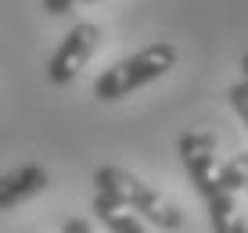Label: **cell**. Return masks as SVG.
Returning <instances> with one entry per match:
<instances>
[{"instance_id":"6da1fadb","label":"cell","mask_w":248,"mask_h":233,"mask_svg":"<svg viewBox=\"0 0 248 233\" xmlns=\"http://www.w3.org/2000/svg\"><path fill=\"white\" fill-rule=\"evenodd\" d=\"M93 187H97V194L119 201L123 208H130L133 215H140L144 222H151V226H158V230L173 233V230L184 226V212L176 208L166 194H158L155 187H148L144 179H137L133 172H126L119 165H101L93 172Z\"/></svg>"},{"instance_id":"7a4b0ae2","label":"cell","mask_w":248,"mask_h":233,"mask_svg":"<svg viewBox=\"0 0 248 233\" xmlns=\"http://www.w3.org/2000/svg\"><path fill=\"white\" fill-rule=\"evenodd\" d=\"M173 65H176V47L158 40V43H151V47L123 58V61H115L112 68H105V72L97 75V83H93V97L97 101H123V97H130L133 90L162 79Z\"/></svg>"},{"instance_id":"3957f363","label":"cell","mask_w":248,"mask_h":233,"mask_svg":"<svg viewBox=\"0 0 248 233\" xmlns=\"http://www.w3.org/2000/svg\"><path fill=\"white\" fill-rule=\"evenodd\" d=\"M97 43H101V29H97V25H93V22H76L72 29L65 32V40L58 43L54 58H50V65H47V79L54 83V86L72 83L76 75L87 68V61L93 58Z\"/></svg>"},{"instance_id":"277c9868","label":"cell","mask_w":248,"mask_h":233,"mask_svg":"<svg viewBox=\"0 0 248 233\" xmlns=\"http://www.w3.org/2000/svg\"><path fill=\"white\" fill-rule=\"evenodd\" d=\"M176 154H180L194 190L202 194V201L219 190V179H216V136L212 133H205V129H187L180 140H176Z\"/></svg>"},{"instance_id":"5b68a950","label":"cell","mask_w":248,"mask_h":233,"mask_svg":"<svg viewBox=\"0 0 248 233\" xmlns=\"http://www.w3.org/2000/svg\"><path fill=\"white\" fill-rule=\"evenodd\" d=\"M47 183H50V176H47L44 165H18V169L4 172V176H0V212L15 208V204L29 201V197H36V194H44Z\"/></svg>"},{"instance_id":"8992f818","label":"cell","mask_w":248,"mask_h":233,"mask_svg":"<svg viewBox=\"0 0 248 233\" xmlns=\"http://www.w3.org/2000/svg\"><path fill=\"white\" fill-rule=\"evenodd\" d=\"M93 215L105 222L108 233H148L140 215H133L130 208H123L119 201H112L105 194H93Z\"/></svg>"},{"instance_id":"52a82bcc","label":"cell","mask_w":248,"mask_h":233,"mask_svg":"<svg viewBox=\"0 0 248 233\" xmlns=\"http://www.w3.org/2000/svg\"><path fill=\"white\" fill-rule=\"evenodd\" d=\"M205 208H209L212 233H248L245 219H241L237 208H234V194H227L223 187H219L212 197H205Z\"/></svg>"},{"instance_id":"ba28073f","label":"cell","mask_w":248,"mask_h":233,"mask_svg":"<svg viewBox=\"0 0 248 233\" xmlns=\"http://www.w3.org/2000/svg\"><path fill=\"white\" fill-rule=\"evenodd\" d=\"M216 179H219V187H223L227 194L245 190V187H248V151H241V154H234L230 161H223V165L216 169Z\"/></svg>"},{"instance_id":"9c48e42d","label":"cell","mask_w":248,"mask_h":233,"mask_svg":"<svg viewBox=\"0 0 248 233\" xmlns=\"http://www.w3.org/2000/svg\"><path fill=\"white\" fill-rule=\"evenodd\" d=\"M230 104H234V111L241 115V122L248 126V86H245V83L230 86Z\"/></svg>"},{"instance_id":"30bf717a","label":"cell","mask_w":248,"mask_h":233,"mask_svg":"<svg viewBox=\"0 0 248 233\" xmlns=\"http://www.w3.org/2000/svg\"><path fill=\"white\" fill-rule=\"evenodd\" d=\"M76 4H79V0H44V11L47 15H65V11H72Z\"/></svg>"},{"instance_id":"8fae6325","label":"cell","mask_w":248,"mask_h":233,"mask_svg":"<svg viewBox=\"0 0 248 233\" xmlns=\"http://www.w3.org/2000/svg\"><path fill=\"white\" fill-rule=\"evenodd\" d=\"M62 233H93V226H90L87 219H65Z\"/></svg>"},{"instance_id":"7c38bea8","label":"cell","mask_w":248,"mask_h":233,"mask_svg":"<svg viewBox=\"0 0 248 233\" xmlns=\"http://www.w3.org/2000/svg\"><path fill=\"white\" fill-rule=\"evenodd\" d=\"M241 72H245V86H248V54H241Z\"/></svg>"}]
</instances>
